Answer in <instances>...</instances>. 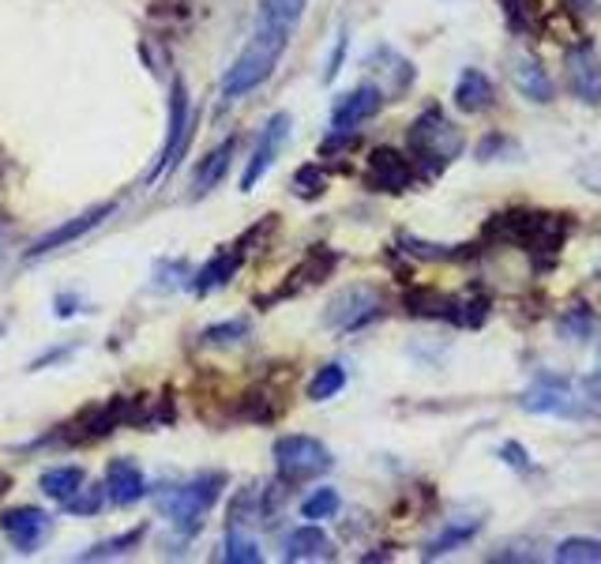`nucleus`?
Masks as SVG:
<instances>
[{"instance_id": "37", "label": "nucleus", "mask_w": 601, "mask_h": 564, "mask_svg": "<svg viewBox=\"0 0 601 564\" xmlns=\"http://www.w3.org/2000/svg\"><path fill=\"white\" fill-rule=\"evenodd\" d=\"M568 8H576V12H590V8H594V0H571Z\"/></svg>"}, {"instance_id": "23", "label": "nucleus", "mask_w": 601, "mask_h": 564, "mask_svg": "<svg viewBox=\"0 0 601 564\" xmlns=\"http://www.w3.org/2000/svg\"><path fill=\"white\" fill-rule=\"evenodd\" d=\"M84 478L87 475L79 467H53V470H45V475H42V489L53 500H61V505H65V500L76 494L79 486H84Z\"/></svg>"}, {"instance_id": "29", "label": "nucleus", "mask_w": 601, "mask_h": 564, "mask_svg": "<svg viewBox=\"0 0 601 564\" xmlns=\"http://www.w3.org/2000/svg\"><path fill=\"white\" fill-rule=\"evenodd\" d=\"M226 561H230V564H260L263 553H260V545L249 539V534L230 531V534H226Z\"/></svg>"}, {"instance_id": "7", "label": "nucleus", "mask_w": 601, "mask_h": 564, "mask_svg": "<svg viewBox=\"0 0 601 564\" xmlns=\"http://www.w3.org/2000/svg\"><path fill=\"white\" fill-rule=\"evenodd\" d=\"M564 68H568V90L587 106H601V57L594 42H576L564 50Z\"/></svg>"}, {"instance_id": "31", "label": "nucleus", "mask_w": 601, "mask_h": 564, "mask_svg": "<svg viewBox=\"0 0 601 564\" xmlns=\"http://www.w3.org/2000/svg\"><path fill=\"white\" fill-rule=\"evenodd\" d=\"M294 193L300 199H316V196H324L327 193V177H324V170L320 166H300L297 174H294Z\"/></svg>"}, {"instance_id": "25", "label": "nucleus", "mask_w": 601, "mask_h": 564, "mask_svg": "<svg viewBox=\"0 0 601 564\" xmlns=\"http://www.w3.org/2000/svg\"><path fill=\"white\" fill-rule=\"evenodd\" d=\"M406 313L414 316H451L455 321V302L444 294H436V290H414V294H406Z\"/></svg>"}, {"instance_id": "21", "label": "nucleus", "mask_w": 601, "mask_h": 564, "mask_svg": "<svg viewBox=\"0 0 601 564\" xmlns=\"http://www.w3.org/2000/svg\"><path fill=\"white\" fill-rule=\"evenodd\" d=\"M478 531H481V523H451V527H444V531L436 534V539L425 542V553H422V557H425V561L444 557V553H451V550H459V545H467Z\"/></svg>"}, {"instance_id": "1", "label": "nucleus", "mask_w": 601, "mask_h": 564, "mask_svg": "<svg viewBox=\"0 0 601 564\" xmlns=\"http://www.w3.org/2000/svg\"><path fill=\"white\" fill-rule=\"evenodd\" d=\"M289 34L286 26H271V23H256V31H252L249 45H244L241 53H237V61L230 68H226L222 76V95L226 98H244L249 90L263 87L271 79V72L282 61V53H286L289 45Z\"/></svg>"}, {"instance_id": "32", "label": "nucleus", "mask_w": 601, "mask_h": 564, "mask_svg": "<svg viewBox=\"0 0 601 564\" xmlns=\"http://www.w3.org/2000/svg\"><path fill=\"white\" fill-rule=\"evenodd\" d=\"M249 335V321H230V324H215L204 332V343H237Z\"/></svg>"}, {"instance_id": "8", "label": "nucleus", "mask_w": 601, "mask_h": 564, "mask_svg": "<svg viewBox=\"0 0 601 564\" xmlns=\"http://www.w3.org/2000/svg\"><path fill=\"white\" fill-rule=\"evenodd\" d=\"M188 135H193V113H188V98H185V87L173 84V95H170V135H166V148H162L159 162L147 174V181H162L170 174L173 166L181 162V154L188 148Z\"/></svg>"}, {"instance_id": "14", "label": "nucleus", "mask_w": 601, "mask_h": 564, "mask_svg": "<svg viewBox=\"0 0 601 564\" xmlns=\"http://www.w3.org/2000/svg\"><path fill=\"white\" fill-rule=\"evenodd\" d=\"M512 84L523 98H531L537 106H549L553 95H557V87H553L549 72L542 68V61L531 57V53H523V57L512 61Z\"/></svg>"}, {"instance_id": "26", "label": "nucleus", "mask_w": 601, "mask_h": 564, "mask_svg": "<svg viewBox=\"0 0 601 564\" xmlns=\"http://www.w3.org/2000/svg\"><path fill=\"white\" fill-rule=\"evenodd\" d=\"M342 388H346V369L342 366H324L313 380H308V399H313V403H324V399L339 395Z\"/></svg>"}, {"instance_id": "36", "label": "nucleus", "mask_w": 601, "mask_h": 564, "mask_svg": "<svg viewBox=\"0 0 601 564\" xmlns=\"http://www.w3.org/2000/svg\"><path fill=\"white\" fill-rule=\"evenodd\" d=\"M342 53H346V31L339 34V42H335L331 65H327V72H324V84H335V76H339V68H342Z\"/></svg>"}, {"instance_id": "27", "label": "nucleus", "mask_w": 601, "mask_h": 564, "mask_svg": "<svg viewBox=\"0 0 601 564\" xmlns=\"http://www.w3.org/2000/svg\"><path fill=\"white\" fill-rule=\"evenodd\" d=\"M406 252L417 260H467L470 252L462 245H429V241H417V238H403Z\"/></svg>"}, {"instance_id": "15", "label": "nucleus", "mask_w": 601, "mask_h": 564, "mask_svg": "<svg viewBox=\"0 0 601 564\" xmlns=\"http://www.w3.org/2000/svg\"><path fill=\"white\" fill-rule=\"evenodd\" d=\"M455 109L459 113H485V109H493L496 102V87H493V79L485 76L481 68H467L459 76V84H455Z\"/></svg>"}, {"instance_id": "20", "label": "nucleus", "mask_w": 601, "mask_h": 564, "mask_svg": "<svg viewBox=\"0 0 601 564\" xmlns=\"http://www.w3.org/2000/svg\"><path fill=\"white\" fill-rule=\"evenodd\" d=\"M308 0H260L256 4V23H271V26H286L294 31L305 15Z\"/></svg>"}, {"instance_id": "13", "label": "nucleus", "mask_w": 601, "mask_h": 564, "mask_svg": "<svg viewBox=\"0 0 601 564\" xmlns=\"http://www.w3.org/2000/svg\"><path fill=\"white\" fill-rule=\"evenodd\" d=\"M0 531L8 534V542L20 553H34L50 534V516L39 512V508H8L0 516Z\"/></svg>"}, {"instance_id": "18", "label": "nucleus", "mask_w": 601, "mask_h": 564, "mask_svg": "<svg viewBox=\"0 0 601 564\" xmlns=\"http://www.w3.org/2000/svg\"><path fill=\"white\" fill-rule=\"evenodd\" d=\"M233 151H237V140H222L211 154H207L204 166L196 170V196H207L218 181L226 177V170H230V162H233Z\"/></svg>"}, {"instance_id": "3", "label": "nucleus", "mask_w": 601, "mask_h": 564, "mask_svg": "<svg viewBox=\"0 0 601 564\" xmlns=\"http://www.w3.org/2000/svg\"><path fill=\"white\" fill-rule=\"evenodd\" d=\"M335 467L331 452L324 448L316 436H278L275 441V470L282 481H308V478H320Z\"/></svg>"}, {"instance_id": "12", "label": "nucleus", "mask_w": 601, "mask_h": 564, "mask_svg": "<svg viewBox=\"0 0 601 564\" xmlns=\"http://www.w3.org/2000/svg\"><path fill=\"white\" fill-rule=\"evenodd\" d=\"M380 106H384V90L372 87V84H361L358 90H350V95H342L339 102H335V109H331V132H353L361 121L376 117Z\"/></svg>"}, {"instance_id": "35", "label": "nucleus", "mask_w": 601, "mask_h": 564, "mask_svg": "<svg viewBox=\"0 0 601 564\" xmlns=\"http://www.w3.org/2000/svg\"><path fill=\"white\" fill-rule=\"evenodd\" d=\"M500 459H504L507 467H515V470H531V456H526L523 444H515V441L500 444Z\"/></svg>"}, {"instance_id": "2", "label": "nucleus", "mask_w": 601, "mask_h": 564, "mask_svg": "<svg viewBox=\"0 0 601 564\" xmlns=\"http://www.w3.org/2000/svg\"><path fill=\"white\" fill-rule=\"evenodd\" d=\"M406 148H409V162L422 166L425 174L433 177V174H440V170H448L451 159H459L462 135L440 109H425V113L406 129Z\"/></svg>"}, {"instance_id": "28", "label": "nucleus", "mask_w": 601, "mask_h": 564, "mask_svg": "<svg viewBox=\"0 0 601 564\" xmlns=\"http://www.w3.org/2000/svg\"><path fill=\"white\" fill-rule=\"evenodd\" d=\"M594 327H598V316L590 313L587 305H571L568 313L560 316V332L568 335V339H576V343L587 339V335L594 332Z\"/></svg>"}, {"instance_id": "9", "label": "nucleus", "mask_w": 601, "mask_h": 564, "mask_svg": "<svg viewBox=\"0 0 601 564\" xmlns=\"http://www.w3.org/2000/svg\"><path fill=\"white\" fill-rule=\"evenodd\" d=\"M289 129H294L289 113H275L267 124H263L256 151H252L249 166H244V174H241V188H244V193H252V188H256L260 181H263V174H267V170L275 166V159H278L282 148H286V140H289Z\"/></svg>"}, {"instance_id": "5", "label": "nucleus", "mask_w": 601, "mask_h": 564, "mask_svg": "<svg viewBox=\"0 0 601 564\" xmlns=\"http://www.w3.org/2000/svg\"><path fill=\"white\" fill-rule=\"evenodd\" d=\"M380 308H384L380 290L365 286V282H353V286L339 290V294L327 302L324 324L331 327V332H358V327H365L369 321H376Z\"/></svg>"}, {"instance_id": "30", "label": "nucleus", "mask_w": 601, "mask_h": 564, "mask_svg": "<svg viewBox=\"0 0 601 564\" xmlns=\"http://www.w3.org/2000/svg\"><path fill=\"white\" fill-rule=\"evenodd\" d=\"M335 512H339V494H335V489H316V494L300 505L305 520H331Z\"/></svg>"}, {"instance_id": "19", "label": "nucleus", "mask_w": 601, "mask_h": 564, "mask_svg": "<svg viewBox=\"0 0 601 564\" xmlns=\"http://www.w3.org/2000/svg\"><path fill=\"white\" fill-rule=\"evenodd\" d=\"M237 268H241V252H230V249L218 252V257L196 275V294H211V290L226 286V282L237 275Z\"/></svg>"}, {"instance_id": "17", "label": "nucleus", "mask_w": 601, "mask_h": 564, "mask_svg": "<svg viewBox=\"0 0 601 564\" xmlns=\"http://www.w3.org/2000/svg\"><path fill=\"white\" fill-rule=\"evenodd\" d=\"M331 557V539L320 527H297L286 539V561H320Z\"/></svg>"}, {"instance_id": "11", "label": "nucleus", "mask_w": 601, "mask_h": 564, "mask_svg": "<svg viewBox=\"0 0 601 564\" xmlns=\"http://www.w3.org/2000/svg\"><path fill=\"white\" fill-rule=\"evenodd\" d=\"M369 185L376 188V193H406L409 185H414V162H409V154H398L391 148H380L369 154V170H365Z\"/></svg>"}, {"instance_id": "34", "label": "nucleus", "mask_w": 601, "mask_h": 564, "mask_svg": "<svg viewBox=\"0 0 601 564\" xmlns=\"http://www.w3.org/2000/svg\"><path fill=\"white\" fill-rule=\"evenodd\" d=\"M140 539H143V527H140V531H132V534H121V539H113V542L95 545L90 553H84V561H90V557H113V553H124V545H135Z\"/></svg>"}, {"instance_id": "6", "label": "nucleus", "mask_w": 601, "mask_h": 564, "mask_svg": "<svg viewBox=\"0 0 601 564\" xmlns=\"http://www.w3.org/2000/svg\"><path fill=\"white\" fill-rule=\"evenodd\" d=\"M523 411H531V414H553V417H587L590 406H587V399H582L579 391H576V384H571V380L542 377L523 395Z\"/></svg>"}, {"instance_id": "10", "label": "nucleus", "mask_w": 601, "mask_h": 564, "mask_svg": "<svg viewBox=\"0 0 601 564\" xmlns=\"http://www.w3.org/2000/svg\"><path fill=\"white\" fill-rule=\"evenodd\" d=\"M117 212V204H102V207H90V212L84 215H76V218H68V223H61V226H53L50 234H42L39 241L26 249V260H39V257H50L53 249H65V245L72 241H79L84 234L95 230L98 223H106L109 215Z\"/></svg>"}, {"instance_id": "16", "label": "nucleus", "mask_w": 601, "mask_h": 564, "mask_svg": "<svg viewBox=\"0 0 601 564\" xmlns=\"http://www.w3.org/2000/svg\"><path fill=\"white\" fill-rule=\"evenodd\" d=\"M106 494L113 505H135V500H143L147 494V478H143V470L135 467L129 459H113L106 467Z\"/></svg>"}, {"instance_id": "24", "label": "nucleus", "mask_w": 601, "mask_h": 564, "mask_svg": "<svg viewBox=\"0 0 601 564\" xmlns=\"http://www.w3.org/2000/svg\"><path fill=\"white\" fill-rule=\"evenodd\" d=\"M560 564H601V539H564L553 553Z\"/></svg>"}, {"instance_id": "22", "label": "nucleus", "mask_w": 601, "mask_h": 564, "mask_svg": "<svg viewBox=\"0 0 601 564\" xmlns=\"http://www.w3.org/2000/svg\"><path fill=\"white\" fill-rule=\"evenodd\" d=\"M500 8H504V20H507V26H512L515 34L534 31V26L545 20V15H542V0H500Z\"/></svg>"}, {"instance_id": "4", "label": "nucleus", "mask_w": 601, "mask_h": 564, "mask_svg": "<svg viewBox=\"0 0 601 564\" xmlns=\"http://www.w3.org/2000/svg\"><path fill=\"white\" fill-rule=\"evenodd\" d=\"M222 486H226L222 475H199L193 481H185V486L162 494L159 508L181 527V531H185V527H199V520L211 512V505L218 500V494H222Z\"/></svg>"}, {"instance_id": "33", "label": "nucleus", "mask_w": 601, "mask_h": 564, "mask_svg": "<svg viewBox=\"0 0 601 564\" xmlns=\"http://www.w3.org/2000/svg\"><path fill=\"white\" fill-rule=\"evenodd\" d=\"M65 508H68V512H76V516H90V512H98V508H102V494H98V489H90V494L84 497V486H79L76 494L65 500Z\"/></svg>"}]
</instances>
